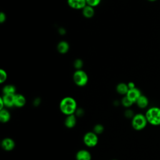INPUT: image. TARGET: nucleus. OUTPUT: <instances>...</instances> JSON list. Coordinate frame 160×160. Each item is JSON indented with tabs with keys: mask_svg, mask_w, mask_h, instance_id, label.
<instances>
[{
	"mask_svg": "<svg viewBox=\"0 0 160 160\" xmlns=\"http://www.w3.org/2000/svg\"><path fill=\"white\" fill-rule=\"evenodd\" d=\"M148 123L145 114H142L141 113L135 114L131 121L132 127L136 131H141L144 129Z\"/></svg>",
	"mask_w": 160,
	"mask_h": 160,
	"instance_id": "obj_3",
	"label": "nucleus"
},
{
	"mask_svg": "<svg viewBox=\"0 0 160 160\" xmlns=\"http://www.w3.org/2000/svg\"><path fill=\"white\" fill-rule=\"evenodd\" d=\"M2 91L4 94H14L16 88L12 85H7L4 87Z\"/></svg>",
	"mask_w": 160,
	"mask_h": 160,
	"instance_id": "obj_18",
	"label": "nucleus"
},
{
	"mask_svg": "<svg viewBox=\"0 0 160 160\" xmlns=\"http://www.w3.org/2000/svg\"><path fill=\"white\" fill-rule=\"evenodd\" d=\"M124 115H125L126 117H127V118H132L133 116H134L135 114H134V112H133V111H132V110H131V109H128V110H126V111H125Z\"/></svg>",
	"mask_w": 160,
	"mask_h": 160,
	"instance_id": "obj_23",
	"label": "nucleus"
},
{
	"mask_svg": "<svg viewBox=\"0 0 160 160\" xmlns=\"http://www.w3.org/2000/svg\"><path fill=\"white\" fill-rule=\"evenodd\" d=\"M121 102H122V104L126 108H129V107L131 106L132 105V104L134 103L126 96L122 99Z\"/></svg>",
	"mask_w": 160,
	"mask_h": 160,
	"instance_id": "obj_19",
	"label": "nucleus"
},
{
	"mask_svg": "<svg viewBox=\"0 0 160 160\" xmlns=\"http://www.w3.org/2000/svg\"><path fill=\"white\" fill-rule=\"evenodd\" d=\"M73 79L77 85L82 86L88 82V76L83 71L78 70L74 72L73 75Z\"/></svg>",
	"mask_w": 160,
	"mask_h": 160,
	"instance_id": "obj_5",
	"label": "nucleus"
},
{
	"mask_svg": "<svg viewBox=\"0 0 160 160\" xmlns=\"http://www.w3.org/2000/svg\"><path fill=\"white\" fill-rule=\"evenodd\" d=\"M26 104V99L21 94H15L14 97V106L18 108H21L24 106Z\"/></svg>",
	"mask_w": 160,
	"mask_h": 160,
	"instance_id": "obj_13",
	"label": "nucleus"
},
{
	"mask_svg": "<svg viewBox=\"0 0 160 160\" xmlns=\"http://www.w3.org/2000/svg\"><path fill=\"white\" fill-rule=\"evenodd\" d=\"M61 111L65 115L68 116L74 114L76 111L77 104L76 101L71 97H66L63 98L59 104Z\"/></svg>",
	"mask_w": 160,
	"mask_h": 160,
	"instance_id": "obj_1",
	"label": "nucleus"
},
{
	"mask_svg": "<svg viewBox=\"0 0 160 160\" xmlns=\"http://www.w3.org/2000/svg\"><path fill=\"white\" fill-rule=\"evenodd\" d=\"M68 49L69 44L65 41H61L58 45V50L61 53H66Z\"/></svg>",
	"mask_w": 160,
	"mask_h": 160,
	"instance_id": "obj_17",
	"label": "nucleus"
},
{
	"mask_svg": "<svg viewBox=\"0 0 160 160\" xmlns=\"http://www.w3.org/2000/svg\"><path fill=\"white\" fill-rule=\"evenodd\" d=\"M76 160H91V153L85 149H81L77 152L76 154Z\"/></svg>",
	"mask_w": 160,
	"mask_h": 160,
	"instance_id": "obj_8",
	"label": "nucleus"
},
{
	"mask_svg": "<svg viewBox=\"0 0 160 160\" xmlns=\"http://www.w3.org/2000/svg\"><path fill=\"white\" fill-rule=\"evenodd\" d=\"M7 78V74H6V72L2 70V69H1L0 70V82H3Z\"/></svg>",
	"mask_w": 160,
	"mask_h": 160,
	"instance_id": "obj_21",
	"label": "nucleus"
},
{
	"mask_svg": "<svg viewBox=\"0 0 160 160\" xmlns=\"http://www.w3.org/2000/svg\"><path fill=\"white\" fill-rule=\"evenodd\" d=\"M6 19V16L3 12H1L0 14V22H2Z\"/></svg>",
	"mask_w": 160,
	"mask_h": 160,
	"instance_id": "obj_25",
	"label": "nucleus"
},
{
	"mask_svg": "<svg viewBox=\"0 0 160 160\" xmlns=\"http://www.w3.org/2000/svg\"><path fill=\"white\" fill-rule=\"evenodd\" d=\"M148 122L152 126H160V108L153 106L149 108L145 114Z\"/></svg>",
	"mask_w": 160,
	"mask_h": 160,
	"instance_id": "obj_2",
	"label": "nucleus"
},
{
	"mask_svg": "<svg viewBox=\"0 0 160 160\" xmlns=\"http://www.w3.org/2000/svg\"><path fill=\"white\" fill-rule=\"evenodd\" d=\"M86 2L91 6H95L98 5L101 0H86Z\"/></svg>",
	"mask_w": 160,
	"mask_h": 160,
	"instance_id": "obj_22",
	"label": "nucleus"
},
{
	"mask_svg": "<svg viewBox=\"0 0 160 160\" xmlns=\"http://www.w3.org/2000/svg\"><path fill=\"white\" fill-rule=\"evenodd\" d=\"M0 102H1L0 109L1 110V109H3V106H4V102H3V100H2V98H0Z\"/></svg>",
	"mask_w": 160,
	"mask_h": 160,
	"instance_id": "obj_27",
	"label": "nucleus"
},
{
	"mask_svg": "<svg viewBox=\"0 0 160 160\" xmlns=\"http://www.w3.org/2000/svg\"><path fill=\"white\" fill-rule=\"evenodd\" d=\"M93 131H94L93 132H95L96 134H101L104 131V127L102 124H98L94 126V127L93 128Z\"/></svg>",
	"mask_w": 160,
	"mask_h": 160,
	"instance_id": "obj_20",
	"label": "nucleus"
},
{
	"mask_svg": "<svg viewBox=\"0 0 160 160\" xmlns=\"http://www.w3.org/2000/svg\"><path fill=\"white\" fill-rule=\"evenodd\" d=\"M11 114L9 112L5 109H2L0 111V121L2 122H7L10 120Z\"/></svg>",
	"mask_w": 160,
	"mask_h": 160,
	"instance_id": "obj_14",
	"label": "nucleus"
},
{
	"mask_svg": "<svg viewBox=\"0 0 160 160\" xmlns=\"http://www.w3.org/2000/svg\"><path fill=\"white\" fill-rule=\"evenodd\" d=\"M14 97L15 94H4L2 98L4 106L9 108L14 106Z\"/></svg>",
	"mask_w": 160,
	"mask_h": 160,
	"instance_id": "obj_10",
	"label": "nucleus"
},
{
	"mask_svg": "<svg viewBox=\"0 0 160 160\" xmlns=\"http://www.w3.org/2000/svg\"><path fill=\"white\" fill-rule=\"evenodd\" d=\"M69 5L75 9H80L85 7L86 0H68Z\"/></svg>",
	"mask_w": 160,
	"mask_h": 160,
	"instance_id": "obj_9",
	"label": "nucleus"
},
{
	"mask_svg": "<svg viewBox=\"0 0 160 160\" xmlns=\"http://www.w3.org/2000/svg\"><path fill=\"white\" fill-rule=\"evenodd\" d=\"M1 146L4 150L10 151H12L15 148V142L12 139L6 138L2 141Z\"/></svg>",
	"mask_w": 160,
	"mask_h": 160,
	"instance_id": "obj_7",
	"label": "nucleus"
},
{
	"mask_svg": "<svg viewBox=\"0 0 160 160\" xmlns=\"http://www.w3.org/2000/svg\"><path fill=\"white\" fill-rule=\"evenodd\" d=\"M94 11L92 6H86L83 8L82 14L86 18H91L94 15Z\"/></svg>",
	"mask_w": 160,
	"mask_h": 160,
	"instance_id": "obj_16",
	"label": "nucleus"
},
{
	"mask_svg": "<svg viewBox=\"0 0 160 160\" xmlns=\"http://www.w3.org/2000/svg\"><path fill=\"white\" fill-rule=\"evenodd\" d=\"M137 106L141 108V109H144L146 108L148 104H149V100L148 98L144 96V95H141L136 101V102Z\"/></svg>",
	"mask_w": 160,
	"mask_h": 160,
	"instance_id": "obj_12",
	"label": "nucleus"
},
{
	"mask_svg": "<svg viewBox=\"0 0 160 160\" xmlns=\"http://www.w3.org/2000/svg\"><path fill=\"white\" fill-rule=\"evenodd\" d=\"M116 90L118 92L121 94H127L129 91V88L128 84L125 83H119L116 87Z\"/></svg>",
	"mask_w": 160,
	"mask_h": 160,
	"instance_id": "obj_15",
	"label": "nucleus"
},
{
	"mask_svg": "<svg viewBox=\"0 0 160 160\" xmlns=\"http://www.w3.org/2000/svg\"><path fill=\"white\" fill-rule=\"evenodd\" d=\"M74 65L77 69H80L82 66V61L81 59H76L74 61Z\"/></svg>",
	"mask_w": 160,
	"mask_h": 160,
	"instance_id": "obj_24",
	"label": "nucleus"
},
{
	"mask_svg": "<svg viewBox=\"0 0 160 160\" xmlns=\"http://www.w3.org/2000/svg\"><path fill=\"white\" fill-rule=\"evenodd\" d=\"M83 141L88 147L92 148L97 145L98 142V137L94 132H88L83 137Z\"/></svg>",
	"mask_w": 160,
	"mask_h": 160,
	"instance_id": "obj_4",
	"label": "nucleus"
},
{
	"mask_svg": "<svg viewBox=\"0 0 160 160\" xmlns=\"http://www.w3.org/2000/svg\"><path fill=\"white\" fill-rule=\"evenodd\" d=\"M148 1L149 2H154V1H156L157 0H148Z\"/></svg>",
	"mask_w": 160,
	"mask_h": 160,
	"instance_id": "obj_28",
	"label": "nucleus"
},
{
	"mask_svg": "<svg viewBox=\"0 0 160 160\" xmlns=\"http://www.w3.org/2000/svg\"><path fill=\"white\" fill-rule=\"evenodd\" d=\"M76 124V118L74 114L67 116L64 121L65 126L68 128H72L75 126Z\"/></svg>",
	"mask_w": 160,
	"mask_h": 160,
	"instance_id": "obj_11",
	"label": "nucleus"
},
{
	"mask_svg": "<svg viewBox=\"0 0 160 160\" xmlns=\"http://www.w3.org/2000/svg\"><path fill=\"white\" fill-rule=\"evenodd\" d=\"M141 91L139 89L135 88L133 89H129L126 96L132 102H136V101L138 100V99L141 96Z\"/></svg>",
	"mask_w": 160,
	"mask_h": 160,
	"instance_id": "obj_6",
	"label": "nucleus"
},
{
	"mask_svg": "<svg viewBox=\"0 0 160 160\" xmlns=\"http://www.w3.org/2000/svg\"><path fill=\"white\" fill-rule=\"evenodd\" d=\"M128 86L129 88V89H133V88H135V84L134 82H129L128 84Z\"/></svg>",
	"mask_w": 160,
	"mask_h": 160,
	"instance_id": "obj_26",
	"label": "nucleus"
},
{
	"mask_svg": "<svg viewBox=\"0 0 160 160\" xmlns=\"http://www.w3.org/2000/svg\"><path fill=\"white\" fill-rule=\"evenodd\" d=\"M112 160H117V159H112Z\"/></svg>",
	"mask_w": 160,
	"mask_h": 160,
	"instance_id": "obj_29",
	"label": "nucleus"
}]
</instances>
